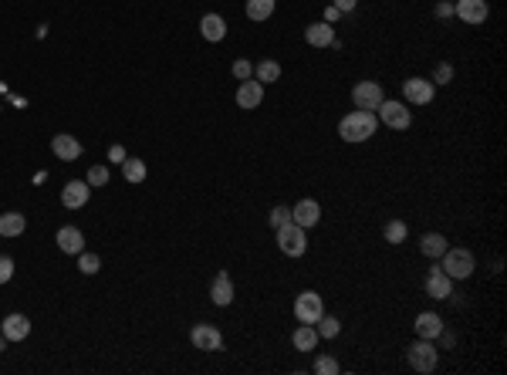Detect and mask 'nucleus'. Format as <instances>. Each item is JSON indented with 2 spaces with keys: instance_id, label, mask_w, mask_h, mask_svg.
Instances as JSON below:
<instances>
[{
  "instance_id": "obj_1",
  "label": "nucleus",
  "mask_w": 507,
  "mask_h": 375,
  "mask_svg": "<svg viewBox=\"0 0 507 375\" xmlns=\"http://www.w3.org/2000/svg\"><path fill=\"white\" fill-rule=\"evenodd\" d=\"M375 129H379V119H375V112H366V109H355L349 112L342 122H338V139L342 142H369L375 136Z\"/></svg>"
},
{
  "instance_id": "obj_2",
  "label": "nucleus",
  "mask_w": 507,
  "mask_h": 375,
  "mask_svg": "<svg viewBox=\"0 0 507 375\" xmlns=\"http://www.w3.org/2000/svg\"><path fill=\"white\" fill-rule=\"evenodd\" d=\"M474 267H477V261L467 247H446L443 257H440V270H443L450 281H467V278L474 274Z\"/></svg>"
},
{
  "instance_id": "obj_3",
  "label": "nucleus",
  "mask_w": 507,
  "mask_h": 375,
  "mask_svg": "<svg viewBox=\"0 0 507 375\" xmlns=\"http://www.w3.org/2000/svg\"><path fill=\"white\" fill-rule=\"evenodd\" d=\"M406 359H409V365H413L419 375L436 372V365H440V352H436V342H430V338H416V342L406 348Z\"/></svg>"
},
{
  "instance_id": "obj_4",
  "label": "nucleus",
  "mask_w": 507,
  "mask_h": 375,
  "mask_svg": "<svg viewBox=\"0 0 507 375\" xmlns=\"http://www.w3.org/2000/svg\"><path fill=\"white\" fill-rule=\"evenodd\" d=\"M375 119L392 129V132H406L413 125V112L406 109V102H396V98H383V105L375 109Z\"/></svg>"
},
{
  "instance_id": "obj_5",
  "label": "nucleus",
  "mask_w": 507,
  "mask_h": 375,
  "mask_svg": "<svg viewBox=\"0 0 507 375\" xmlns=\"http://www.w3.org/2000/svg\"><path fill=\"white\" fill-rule=\"evenodd\" d=\"M277 247L281 254H288V257H305L308 254V230L305 227H298V223H284V227H277Z\"/></svg>"
},
{
  "instance_id": "obj_6",
  "label": "nucleus",
  "mask_w": 507,
  "mask_h": 375,
  "mask_svg": "<svg viewBox=\"0 0 507 375\" xmlns=\"http://www.w3.org/2000/svg\"><path fill=\"white\" fill-rule=\"evenodd\" d=\"M322 314H325V301L318 291H301V294L294 297V318H298V325H315Z\"/></svg>"
},
{
  "instance_id": "obj_7",
  "label": "nucleus",
  "mask_w": 507,
  "mask_h": 375,
  "mask_svg": "<svg viewBox=\"0 0 507 375\" xmlns=\"http://www.w3.org/2000/svg\"><path fill=\"white\" fill-rule=\"evenodd\" d=\"M453 14L460 17L463 24H487V17H491V4L487 0H453Z\"/></svg>"
},
{
  "instance_id": "obj_8",
  "label": "nucleus",
  "mask_w": 507,
  "mask_h": 375,
  "mask_svg": "<svg viewBox=\"0 0 507 375\" xmlns=\"http://www.w3.org/2000/svg\"><path fill=\"white\" fill-rule=\"evenodd\" d=\"M383 98H385V92H383V85H379V81H359V85L352 88L355 109L375 112L379 105H383Z\"/></svg>"
},
{
  "instance_id": "obj_9",
  "label": "nucleus",
  "mask_w": 507,
  "mask_h": 375,
  "mask_svg": "<svg viewBox=\"0 0 507 375\" xmlns=\"http://www.w3.org/2000/svg\"><path fill=\"white\" fill-rule=\"evenodd\" d=\"M402 95L409 105H430L433 95H436V85L430 78H406L402 81Z\"/></svg>"
},
{
  "instance_id": "obj_10",
  "label": "nucleus",
  "mask_w": 507,
  "mask_h": 375,
  "mask_svg": "<svg viewBox=\"0 0 507 375\" xmlns=\"http://www.w3.org/2000/svg\"><path fill=\"white\" fill-rule=\"evenodd\" d=\"M190 342L197 345L200 352H220V345H223V335L216 325H193L190 331Z\"/></svg>"
},
{
  "instance_id": "obj_11",
  "label": "nucleus",
  "mask_w": 507,
  "mask_h": 375,
  "mask_svg": "<svg viewBox=\"0 0 507 375\" xmlns=\"http://www.w3.org/2000/svg\"><path fill=\"white\" fill-rule=\"evenodd\" d=\"M0 335L7 338V342H24L28 335H31V321H28V314H7L4 321H0Z\"/></svg>"
},
{
  "instance_id": "obj_12",
  "label": "nucleus",
  "mask_w": 507,
  "mask_h": 375,
  "mask_svg": "<svg viewBox=\"0 0 507 375\" xmlns=\"http://www.w3.org/2000/svg\"><path fill=\"white\" fill-rule=\"evenodd\" d=\"M423 287H426V294L436 297V301H450V297H453V281L440 270V264H433V270L426 274V284H423Z\"/></svg>"
},
{
  "instance_id": "obj_13",
  "label": "nucleus",
  "mask_w": 507,
  "mask_h": 375,
  "mask_svg": "<svg viewBox=\"0 0 507 375\" xmlns=\"http://www.w3.org/2000/svg\"><path fill=\"white\" fill-rule=\"evenodd\" d=\"M92 200V186L88 183H81V179H71V183H64L62 189V203L68 210H81V206Z\"/></svg>"
},
{
  "instance_id": "obj_14",
  "label": "nucleus",
  "mask_w": 507,
  "mask_h": 375,
  "mask_svg": "<svg viewBox=\"0 0 507 375\" xmlns=\"http://www.w3.org/2000/svg\"><path fill=\"white\" fill-rule=\"evenodd\" d=\"M264 102V85L257 78H247L240 81V88H237V105L244 112H254L257 105Z\"/></svg>"
},
{
  "instance_id": "obj_15",
  "label": "nucleus",
  "mask_w": 507,
  "mask_h": 375,
  "mask_svg": "<svg viewBox=\"0 0 507 375\" xmlns=\"http://www.w3.org/2000/svg\"><path fill=\"white\" fill-rule=\"evenodd\" d=\"M291 220L298 223V227L311 230V227L322 220V206H318V200H298V203L291 206Z\"/></svg>"
},
{
  "instance_id": "obj_16",
  "label": "nucleus",
  "mask_w": 507,
  "mask_h": 375,
  "mask_svg": "<svg viewBox=\"0 0 507 375\" xmlns=\"http://www.w3.org/2000/svg\"><path fill=\"white\" fill-rule=\"evenodd\" d=\"M51 153L62 159V162H75V159H81V142H78L75 136L62 132V136L51 139Z\"/></svg>"
},
{
  "instance_id": "obj_17",
  "label": "nucleus",
  "mask_w": 507,
  "mask_h": 375,
  "mask_svg": "<svg viewBox=\"0 0 507 375\" xmlns=\"http://www.w3.org/2000/svg\"><path fill=\"white\" fill-rule=\"evenodd\" d=\"M210 301H214L216 308H227V304L233 301V281H231L227 270H216L214 284H210Z\"/></svg>"
},
{
  "instance_id": "obj_18",
  "label": "nucleus",
  "mask_w": 507,
  "mask_h": 375,
  "mask_svg": "<svg viewBox=\"0 0 507 375\" xmlns=\"http://www.w3.org/2000/svg\"><path fill=\"white\" fill-rule=\"evenodd\" d=\"M335 24H325V20H315V24H308L305 28V41L311 47H332L335 41Z\"/></svg>"
},
{
  "instance_id": "obj_19",
  "label": "nucleus",
  "mask_w": 507,
  "mask_h": 375,
  "mask_svg": "<svg viewBox=\"0 0 507 375\" xmlns=\"http://www.w3.org/2000/svg\"><path fill=\"white\" fill-rule=\"evenodd\" d=\"M54 244L62 247V254L78 257V254L85 250V234H81L78 227H62V230H58V237H54Z\"/></svg>"
},
{
  "instance_id": "obj_20",
  "label": "nucleus",
  "mask_w": 507,
  "mask_h": 375,
  "mask_svg": "<svg viewBox=\"0 0 507 375\" xmlns=\"http://www.w3.org/2000/svg\"><path fill=\"white\" fill-rule=\"evenodd\" d=\"M416 338H430V342H436V335L443 331V318L436 311H423V314H416Z\"/></svg>"
},
{
  "instance_id": "obj_21",
  "label": "nucleus",
  "mask_w": 507,
  "mask_h": 375,
  "mask_svg": "<svg viewBox=\"0 0 507 375\" xmlns=\"http://www.w3.org/2000/svg\"><path fill=\"white\" fill-rule=\"evenodd\" d=\"M200 34L210 41V44H216V41H223V37H227V20H223L220 14H203Z\"/></svg>"
},
{
  "instance_id": "obj_22",
  "label": "nucleus",
  "mask_w": 507,
  "mask_h": 375,
  "mask_svg": "<svg viewBox=\"0 0 507 375\" xmlns=\"http://www.w3.org/2000/svg\"><path fill=\"white\" fill-rule=\"evenodd\" d=\"M24 230H28V217H24V213L11 210V213L0 217V237H21Z\"/></svg>"
},
{
  "instance_id": "obj_23",
  "label": "nucleus",
  "mask_w": 507,
  "mask_h": 375,
  "mask_svg": "<svg viewBox=\"0 0 507 375\" xmlns=\"http://www.w3.org/2000/svg\"><path fill=\"white\" fill-rule=\"evenodd\" d=\"M291 345L298 348V352H315V345H318V331H315V325H298L291 335Z\"/></svg>"
},
{
  "instance_id": "obj_24",
  "label": "nucleus",
  "mask_w": 507,
  "mask_h": 375,
  "mask_svg": "<svg viewBox=\"0 0 507 375\" xmlns=\"http://www.w3.org/2000/svg\"><path fill=\"white\" fill-rule=\"evenodd\" d=\"M446 247H450V244H446L443 234H423V240H419V250H423V257H430V261H440Z\"/></svg>"
},
{
  "instance_id": "obj_25",
  "label": "nucleus",
  "mask_w": 507,
  "mask_h": 375,
  "mask_svg": "<svg viewBox=\"0 0 507 375\" xmlns=\"http://www.w3.org/2000/svg\"><path fill=\"white\" fill-rule=\"evenodd\" d=\"M315 331H318V338L332 342V338H338V335H342V321H338L335 314H322V318L315 321Z\"/></svg>"
},
{
  "instance_id": "obj_26",
  "label": "nucleus",
  "mask_w": 507,
  "mask_h": 375,
  "mask_svg": "<svg viewBox=\"0 0 507 375\" xmlns=\"http://www.w3.org/2000/svg\"><path fill=\"white\" fill-rule=\"evenodd\" d=\"M274 7H277V0H247V17L250 20H267V17L274 14Z\"/></svg>"
},
{
  "instance_id": "obj_27",
  "label": "nucleus",
  "mask_w": 507,
  "mask_h": 375,
  "mask_svg": "<svg viewBox=\"0 0 507 375\" xmlns=\"http://www.w3.org/2000/svg\"><path fill=\"white\" fill-rule=\"evenodd\" d=\"M146 162H142V159H136V156H129L122 162V176H125V183H132V186H136V183H142V179H146Z\"/></svg>"
},
{
  "instance_id": "obj_28",
  "label": "nucleus",
  "mask_w": 507,
  "mask_h": 375,
  "mask_svg": "<svg viewBox=\"0 0 507 375\" xmlns=\"http://www.w3.org/2000/svg\"><path fill=\"white\" fill-rule=\"evenodd\" d=\"M254 78L261 81V85H274L277 78H281V64L277 61H261V64H254Z\"/></svg>"
},
{
  "instance_id": "obj_29",
  "label": "nucleus",
  "mask_w": 507,
  "mask_h": 375,
  "mask_svg": "<svg viewBox=\"0 0 507 375\" xmlns=\"http://www.w3.org/2000/svg\"><path fill=\"white\" fill-rule=\"evenodd\" d=\"M406 234H409V227H406L402 220H389V223L383 227L385 244H406Z\"/></svg>"
},
{
  "instance_id": "obj_30",
  "label": "nucleus",
  "mask_w": 507,
  "mask_h": 375,
  "mask_svg": "<svg viewBox=\"0 0 507 375\" xmlns=\"http://www.w3.org/2000/svg\"><path fill=\"white\" fill-rule=\"evenodd\" d=\"M78 270H81V274H88V278L98 274V270H102V257H98V254H88V250H81V254H78Z\"/></svg>"
},
{
  "instance_id": "obj_31",
  "label": "nucleus",
  "mask_w": 507,
  "mask_h": 375,
  "mask_svg": "<svg viewBox=\"0 0 507 375\" xmlns=\"http://www.w3.org/2000/svg\"><path fill=\"white\" fill-rule=\"evenodd\" d=\"M338 372H342L338 359H332V355H318L315 359V375H338Z\"/></svg>"
},
{
  "instance_id": "obj_32",
  "label": "nucleus",
  "mask_w": 507,
  "mask_h": 375,
  "mask_svg": "<svg viewBox=\"0 0 507 375\" xmlns=\"http://www.w3.org/2000/svg\"><path fill=\"white\" fill-rule=\"evenodd\" d=\"M433 85H436V88H440V85H450V81H453V64L450 61H440L436 64V68H433Z\"/></svg>"
},
{
  "instance_id": "obj_33",
  "label": "nucleus",
  "mask_w": 507,
  "mask_h": 375,
  "mask_svg": "<svg viewBox=\"0 0 507 375\" xmlns=\"http://www.w3.org/2000/svg\"><path fill=\"white\" fill-rule=\"evenodd\" d=\"M267 223H271V230L284 227V223H291V206H274V210H271V217H267Z\"/></svg>"
},
{
  "instance_id": "obj_34",
  "label": "nucleus",
  "mask_w": 507,
  "mask_h": 375,
  "mask_svg": "<svg viewBox=\"0 0 507 375\" xmlns=\"http://www.w3.org/2000/svg\"><path fill=\"white\" fill-rule=\"evenodd\" d=\"M92 189H98V186H108V166H92L88 169V179H85Z\"/></svg>"
},
{
  "instance_id": "obj_35",
  "label": "nucleus",
  "mask_w": 507,
  "mask_h": 375,
  "mask_svg": "<svg viewBox=\"0 0 507 375\" xmlns=\"http://www.w3.org/2000/svg\"><path fill=\"white\" fill-rule=\"evenodd\" d=\"M233 78H237V81L254 78V64L247 61V58H240V61H233Z\"/></svg>"
},
{
  "instance_id": "obj_36",
  "label": "nucleus",
  "mask_w": 507,
  "mask_h": 375,
  "mask_svg": "<svg viewBox=\"0 0 507 375\" xmlns=\"http://www.w3.org/2000/svg\"><path fill=\"white\" fill-rule=\"evenodd\" d=\"M125 159H129L125 145H119V142H115V145H108V162H119V166H122Z\"/></svg>"
},
{
  "instance_id": "obj_37",
  "label": "nucleus",
  "mask_w": 507,
  "mask_h": 375,
  "mask_svg": "<svg viewBox=\"0 0 507 375\" xmlns=\"http://www.w3.org/2000/svg\"><path fill=\"white\" fill-rule=\"evenodd\" d=\"M14 278V261L11 257H0V284H7Z\"/></svg>"
},
{
  "instance_id": "obj_38",
  "label": "nucleus",
  "mask_w": 507,
  "mask_h": 375,
  "mask_svg": "<svg viewBox=\"0 0 507 375\" xmlns=\"http://www.w3.org/2000/svg\"><path fill=\"white\" fill-rule=\"evenodd\" d=\"M436 17H440V20L453 17V0H440V4H436Z\"/></svg>"
},
{
  "instance_id": "obj_39",
  "label": "nucleus",
  "mask_w": 507,
  "mask_h": 375,
  "mask_svg": "<svg viewBox=\"0 0 507 375\" xmlns=\"http://www.w3.org/2000/svg\"><path fill=\"white\" fill-rule=\"evenodd\" d=\"M355 4H359V0H332V7H338L342 14H352V11H355Z\"/></svg>"
},
{
  "instance_id": "obj_40",
  "label": "nucleus",
  "mask_w": 507,
  "mask_h": 375,
  "mask_svg": "<svg viewBox=\"0 0 507 375\" xmlns=\"http://www.w3.org/2000/svg\"><path fill=\"white\" fill-rule=\"evenodd\" d=\"M338 17H342V11H338V7H332V4H328V7H325V24H335Z\"/></svg>"
},
{
  "instance_id": "obj_41",
  "label": "nucleus",
  "mask_w": 507,
  "mask_h": 375,
  "mask_svg": "<svg viewBox=\"0 0 507 375\" xmlns=\"http://www.w3.org/2000/svg\"><path fill=\"white\" fill-rule=\"evenodd\" d=\"M0 352H7V338L4 335H0Z\"/></svg>"
}]
</instances>
